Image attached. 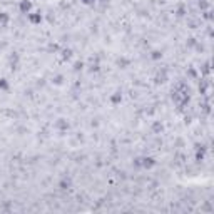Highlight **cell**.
Segmentation results:
<instances>
[{"label":"cell","instance_id":"6da1fadb","mask_svg":"<svg viewBox=\"0 0 214 214\" xmlns=\"http://www.w3.org/2000/svg\"><path fill=\"white\" fill-rule=\"evenodd\" d=\"M29 8H30V3H29V2H24V3H22V10H29Z\"/></svg>","mask_w":214,"mask_h":214},{"label":"cell","instance_id":"7a4b0ae2","mask_svg":"<svg viewBox=\"0 0 214 214\" xmlns=\"http://www.w3.org/2000/svg\"><path fill=\"white\" fill-rule=\"evenodd\" d=\"M86 2H87V3H91V2H92V0H86Z\"/></svg>","mask_w":214,"mask_h":214}]
</instances>
